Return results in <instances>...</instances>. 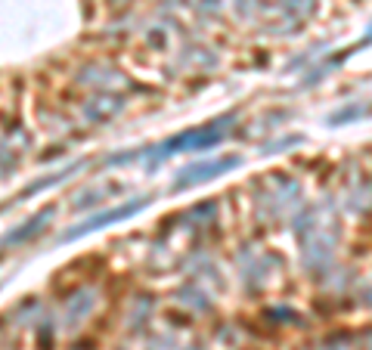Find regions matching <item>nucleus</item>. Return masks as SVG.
Returning <instances> with one entry per match:
<instances>
[{"label": "nucleus", "mask_w": 372, "mask_h": 350, "mask_svg": "<svg viewBox=\"0 0 372 350\" xmlns=\"http://www.w3.org/2000/svg\"><path fill=\"white\" fill-rule=\"evenodd\" d=\"M137 208H143V202H131V205H124V208H118V211H109V214H99V217H93L87 220L84 226H78V230H71L69 235L75 239V235H81V233H87V230H96V226H103V224H109V220H121V217H127V214H134Z\"/></svg>", "instance_id": "nucleus-1"}]
</instances>
